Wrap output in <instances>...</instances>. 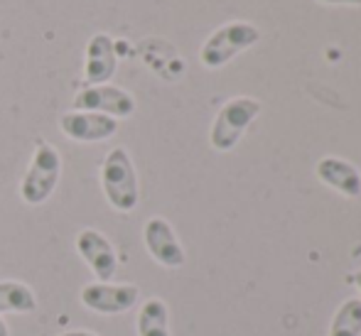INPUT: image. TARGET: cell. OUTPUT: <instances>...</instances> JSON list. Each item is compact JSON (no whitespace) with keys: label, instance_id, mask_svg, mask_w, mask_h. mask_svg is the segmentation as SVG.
<instances>
[{"label":"cell","instance_id":"1","mask_svg":"<svg viewBox=\"0 0 361 336\" xmlns=\"http://www.w3.org/2000/svg\"><path fill=\"white\" fill-rule=\"evenodd\" d=\"M101 189L116 211L130 213L140 201V185L135 165L126 147H114L101 162Z\"/></svg>","mask_w":361,"mask_h":336},{"label":"cell","instance_id":"5","mask_svg":"<svg viewBox=\"0 0 361 336\" xmlns=\"http://www.w3.org/2000/svg\"><path fill=\"white\" fill-rule=\"evenodd\" d=\"M140 299V287L130 282H89L81 287V304L104 317L123 314Z\"/></svg>","mask_w":361,"mask_h":336},{"label":"cell","instance_id":"18","mask_svg":"<svg viewBox=\"0 0 361 336\" xmlns=\"http://www.w3.org/2000/svg\"><path fill=\"white\" fill-rule=\"evenodd\" d=\"M354 282H357V287H359V292H361V270L354 273Z\"/></svg>","mask_w":361,"mask_h":336},{"label":"cell","instance_id":"9","mask_svg":"<svg viewBox=\"0 0 361 336\" xmlns=\"http://www.w3.org/2000/svg\"><path fill=\"white\" fill-rule=\"evenodd\" d=\"M59 130L74 142H104L118 133V120L91 111H67L59 118Z\"/></svg>","mask_w":361,"mask_h":336},{"label":"cell","instance_id":"17","mask_svg":"<svg viewBox=\"0 0 361 336\" xmlns=\"http://www.w3.org/2000/svg\"><path fill=\"white\" fill-rule=\"evenodd\" d=\"M0 336H10V329H8V324H5L3 317H0Z\"/></svg>","mask_w":361,"mask_h":336},{"label":"cell","instance_id":"14","mask_svg":"<svg viewBox=\"0 0 361 336\" xmlns=\"http://www.w3.org/2000/svg\"><path fill=\"white\" fill-rule=\"evenodd\" d=\"M329 336H361V299H347L334 312Z\"/></svg>","mask_w":361,"mask_h":336},{"label":"cell","instance_id":"7","mask_svg":"<svg viewBox=\"0 0 361 336\" xmlns=\"http://www.w3.org/2000/svg\"><path fill=\"white\" fill-rule=\"evenodd\" d=\"M74 111H91V113H104L116 120H123L135 113V99L121 86H84L74 96Z\"/></svg>","mask_w":361,"mask_h":336},{"label":"cell","instance_id":"13","mask_svg":"<svg viewBox=\"0 0 361 336\" xmlns=\"http://www.w3.org/2000/svg\"><path fill=\"white\" fill-rule=\"evenodd\" d=\"M138 336H172L170 334V309L160 297H150L143 302L135 319Z\"/></svg>","mask_w":361,"mask_h":336},{"label":"cell","instance_id":"2","mask_svg":"<svg viewBox=\"0 0 361 336\" xmlns=\"http://www.w3.org/2000/svg\"><path fill=\"white\" fill-rule=\"evenodd\" d=\"M62 177V155L47 140H39L30 167L20 182V197L27 206H39L54 194Z\"/></svg>","mask_w":361,"mask_h":336},{"label":"cell","instance_id":"8","mask_svg":"<svg viewBox=\"0 0 361 336\" xmlns=\"http://www.w3.org/2000/svg\"><path fill=\"white\" fill-rule=\"evenodd\" d=\"M143 243L150 253V258L162 268H182L187 261L185 248H182L180 238H177L175 228L170 226V221L162 216H152L145 221L143 228Z\"/></svg>","mask_w":361,"mask_h":336},{"label":"cell","instance_id":"4","mask_svg":"<svg viewBox=\"0 0 361 336\" xmlns=\"http://www.w3.org/2000/svg\"><path fill=\"white\" fill-rule=\"evenodd\" d=\"M261 32L253 27L251 23H226L209 35L204 44H202L200 59L207 69H221L233 57L246 52L248 47L258 42Z\"/></svg>","mask_w":361,"mask_h":336},{"label":"cell","instance_id":"10","mask_svg":"<svg viewBox=\"0 0 361 336\" xmlns=\"http://www.w3.org/2000/svg\"><path fill=\"white\" fill-rule=\"evenodd\" d=\"M118 67V54H116V42L109 32H96L86 44L84 54V81L86 86L109 84Z\"/></svg>","mask_w":361,"mask_h":336},{"label":"cell","instance_id":"6","mask_svg":"<svg viewBox=\"0 0 361 336\" xmlns=\"http://www.w3.org/2000/svg\"><path fill=\"white\" fill-rule=\"evenodd\" d=\"M76 253L94 273L96 282H111L118 273V253L114 243L96 228H81L74 238Z\"/></svg>","mask_w":361,"mask_h":336},{"label":"cell","instance_id":"11","mask_svg":"<svg viewBox=\"0 0 361 336\" xmlns=\"http://www.w3.org/2000/svg\"><path fill=\"white\" fill-rule=\"evenodd\" d=\"M317 177L327 187H332L334 192H339L342 197L357 199L361 194V175L359 170L347 160L339 157H322L317 162Z\"/></svg>","mask_w":361,"mask_h":336},{"label":"cell","instance_id":"16","mask_svg":"<svg viewBox=\"0 0 361 336\" xmlns=\"http://www.w3.org/2000/svg\"><path fill=\"white\" fill-rule=\"evenodd\" d=\"M59 336H99V334L86 332V329H72V332H64V334H59Z\"/></svg>","mask_w":361,"mask_h":336},{"label":"cell","instance_id":"12","mask_svg":"<svg viewBox=\"0 0 361 336\" xmlns=\"http://www.w3.org/2000/svg\"><path fill=\"white\" fill-rule=\"evenodd\" d=\"M37 309V294L20 280H0V317L3 314H32Z\"/></svg>","mask_w":361,"mask_h":336},{"label":"cell","instance_id":"15","mask_svg":"<svg viewBox=\"0 0 361 336\" xmlns=\"http://www.w3.org/2000/svg\"><path fill=\"white\" fill-rule=\"evenodd\" d=\"M327 5H361V0H319Z\"/></svg>","mask_w":361,"mask_h":336},{"label":"cell","instance_id":"3","mask_svg":"<svg viewBox=\"0 0 361 336\" xmlns=\"http://www.w3.org/2000/svg\"><path fill=\"white\" fill-rule=\"evenodd\" d=\"M261 113V101L251 99V96H238L221 106V111L216 113L214 123L209 130V142L212 147L219 152H228L236 147V142L241 140L246 128L258 118Z\"/></svg>","mask_w":361,"mask_h":336}]
</instances>
